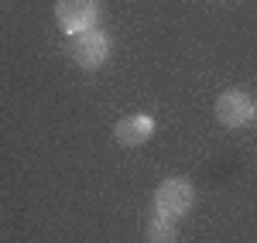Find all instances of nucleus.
Instances as JSON below:
<instances>
[{
	"instance_id": "f03ea898",
	"label": "nucleus",
	"mask_w": 257,
	"mask_h": 243,
	"mask_svg": "<svg viewBox=\"0 0 257 243\" xmlns=\"http://www.w3.org/2000/svg\"><path fill=\"white\" fill-rule=\"evenodd\" d=\"M110 52H113V41H110V35L103 28H89V31L72 35V59L82 69H99L110 59Z\"/></svg>"
},
{
	"instance_id": "7ed1b4c3",
	"label": "nucleus",
	"mask_w": 257,
	"mask_h": 243,
	"mask_svg": "<svg viewBox=\"0 0 257 243\" xmlns=\"http://www.w3.org/2000/svg\"><path fill=\"white\" fill-rule=\"evenodd\" d=\"M99 0H55V24L65 35H79L96 28Z\"/></svg>"
},
{
	"instance_id": "f257e3e1",
	"label": "nucleus",
	"mask_w": 257,
	"mask_h": 243,
	"mask_svg": "<svg viewBox=\"0 0 257 243\" xmlns=\"http://www.w3.org/2000/svg\"><path fill=\"white\" fill-rule=\"evenodd\" d=\"M192 205H196V188L185 178H165L155 188V212H161V216L182 219Z\"/></svg>"
},
{
	"instance_id": "423d86ee",
	"label": "nucleus",
	"mask_w": 257,
	"mask_h": 243,
	"mask_svg": "<svg viewBox=\"0 0 257 243\" xmlns=\"http://www.w3.org/2000/svg\"><path fill=\"white\" fill-rule=\"evenodd\" d=\"M144 233H148V243H178L175 219H172V216H161V212H151Z\"/></svg>"
},
{
	"instance_id": "20e7f679",
	"label": "nucleus",
	"mask_w": 257,
	"mask_h": 243,
	"mask_svg": "<svg viewBox=\"0 0 257 243\" xmlns=\"http://www.w3.org/2000/svg\"><path fill=\"white\" fill-rule=\"evenodd\" d=\"M216 120L223 127H247L254 120V100L243 89H226L216 100Z\"/></svg>"
},
{
	"instance_id": "39448f33",
	"label": "nucleus",
	"mask_w": 257,
	"mask_h": 243,
	"mask_svg": "<svg viewBox=\"0 0 257 243\" xmlns=\"http://www.w3.org/2000/svg\"><path fill=\"white\" fill-rule=\"evenodd\" d=\"M113 137H117V144H123V147H141V144H148L155 137V120H151L148 113H131V117H123V120L113 127Z\"/></svg>"
},
{
	"instance_id": "0eeeda50",
	"label": "nucleus",
	"mask_w": 257,
	"mask_h": 243,
	"mask_svg": "<svg viewBox=\"0 0 257 243\" xmlns=\"http://www.w3.org/2000/svg\"><path fill=\"white\" fill-rule=\"evenodd\" d=\"M254 120H257V103H254Z\"/></svg>"
}]
</instances>
